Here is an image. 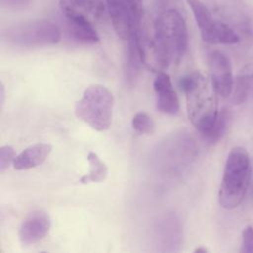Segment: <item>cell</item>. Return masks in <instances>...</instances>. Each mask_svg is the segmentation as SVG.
<instances>
[{
	"label": "cell",
	"instance_id": "6da1fadb",
	"mask_svg": "<svg viewBox=\"0 0 253 253\" xmlns=\"http://www.w3.org/2000/svg\"><path fill=\"white\" fill-rule=\"evenodd\" d=\"M179 87L186 95L188 117L201 132L208 133L218 116L217 92L209 78L200 72H191L179 80Z\"/></svg>",
	"mask_w": 253,
	"mask_h": 253
},
{
	"label": "cell",
	"instance_id": "7a4b0ae2",
	"mask_svg": "<svg viewBox=\"0 0 253 253\" xmlns=\"http://www.w3.org/2000/svg\"><path fill=\"white\" fill-rule=\"evenodd\" d=\"M251 166L247 150L233 147L225 161L218 192V202L226 210L237 208L243 201L250 182Z\"/></svg>",
	"mask_w": 253,
	"mask_h": 253
},
{
	"label": "cell",
	"instance_id": "3957f363",
	"mask_svg": "<svg viewBox=\"0 0 253 253\" xmlns=\"http://www.w3.org/2000/svg\"><path fill=\"white\" fill-rule=\"evenodd\" d=\"M153 40L170 64L179 62L188 47V30L182 15L174 9L162 12L154 24Z\"/></svg>",
	"mask_w": 253,
	"mask_h": 253
},
{
	"label": "cell",
	"instance_id": "277c9868",
	"mask_svg": "<svg viewBox=\"0 0 253 253\" xmlns=\"http://www.w3.org/2000/svg\"><path fill=\"white\" fill-rule=\"evenodd\" d=\"M115 99L112 92L101 84L88 86L76 102V117L93 129L104 131L111 126Z\"/></svg>",
	"mask_w": 253,
	"mask_h": 253
},
{
	"label": "cell",
	"instance_id": "5b68a950",
	"mask_svg": "<svg viewBox=\"0 0 253 253\" xmlns=\"http://www.w3.org/2000/svg\"><path fill=\"white\" fill-rule=\"evenodd\" d=\"M2 38L13 46L33 48L57 43L61 39V32L52 22L33 20L6 28L2 33Z\"/></svg>",
	"mask_w": 253,
	"mask_h": 253
},
{
	"label": "cell",
	"instance_id": "8992f818",
	"mask_svg": "<svg viewBox=\"0 0 253 253\" xmlns=\"http://www.w3.org/2000/svg\"><path fill=\"white\" fill-rule=\"evenodd\" d=\"M106 7L119 38L128 42L141 34L142 0H106Z\"/></svg>",
	"mask_w": 253,
	"mask_h": 253
},
{
	"label": "cell",
	"instance_id": "52a82bcc",
	"mask_svg": "<svg viewBox=\"0 0 253 253\" xmlns=\"http://www.w3.org/2000/svg\"><path fill=\"white\" fill-rule=\"evenodd\" d=\"M204 42L210 44H234L239 42L238 35L225 23L214 19L201 0H186Z\"/></svg>",
	"mask_w": 253,
	"mask_h": 253
},
{
	"label": "cell",
	"instance_id": "ba28073f",
	"mask_svg": "<svg viewBox=\"0 0 253 253\" xmlns=\"http://www.w3.org/2000/svg\"><path fill=\"white\" fill-rule=\"evenodd\" d=\"M208 63L211 81L217 94L223 98L231 95L234 81L229 58L223 52L213 50L209 53Z\"/></svg>",
	"mask_w": 253,
	"mask_h": 253
},
{
	"label": "cell",
	"instance_id": "9c48e42d",
	"mask_svg": "<svg viewBox=\"0 0 253 253\" xmlns=\"http://www.w3.org/2000/svg\"><path fill=\"white\" fill-rule=\"evenodd\" d=\"M51 221L49 215L43 211L31 212L19 229V239L25 245L37 243L43 239L50 229Z\"/></svg>",
	"mask_w": 253,
	"mask_h": 253
},
{
	"label": "cell",
	"instance_id": "30bf717a",
	"mask_svg": "<svg viewBox=\"0 0 253 253\" xmlns=\"http://www.w3.org/2000/svg\"><path fill=\"white\" fill-rule=\"evenodd\" d=\"M153 89L157 110L165 115H176L180 110V103L170 76L163 71L158 72L153 81Z\"/></svg>",
	"mask_w": 253,
	"mask_h": 253
},
{
	"label": "cell",
	"instance_id": "8fae6325",
	"mask_svg": "<svg viewBox=\"0 0 253 253\" xmlns=\"http://www.w3.org/2000/svg\"><path fill=\"white\" fill-rule=\"evenodd\" d=\"M69 35L77 42L94 44L99 42V35L87 16L77 12H62Z\"/></svg>",
	"mask_w": 253,
	"mask_h": 253
},
{
	"label": "cell",
	"instance_id": "7c38bea8",
	"mask_svg": "<svg viewBox=\"0 0 253 253\" xmlns=\"http://www.w3.org/2000/svg\"><path fill=\"white\" fill-rule=\"evenodd\" d=\"M52 150V146L48 143H35L28 146L18 155L13 163L16 170H29L42 164Z\"/></svg>",
	"mask_w": 253,
	"mask_h": 253
},
{
	"label": "cell",
	"instance_id": "4fadbf2b",
	"mask_svg": "<svg viewBox=\"0 0 253 253\" xmlns=\"http://www.w3.org/2000/svg\"><path fill=\"white\" fill-rule=\"evenodd\" d=\"M61 12H77L87 16L91 20L100 19L106 7L104 0H60Z\"/></svg>",
	"mask_w": 253,
	"mask_h": 253
},
{
	"label": "cell",
	"instance_id": "5bb4252c",
	"mask_svg": "<svg viewBox=\"0 0 253 253\" xmlns=\"http://www.w3.org/2000/svg\"><path fill=\"white\" fill-rule=\"evenodd\" d=\"M139 36L127 42L125 73H126V80L127 81V84L129 86H132L133 84H135V81L137 80L140 73V67L143 65L140 49H139V42H138Z\"/></svg>",
	"mask_w": 253,
	"mask_h": 253
},
{
	"label": "cell",
	"instance_id": "9a60e30c",
	"mask_svg": "<svg viewBox=\"0 0 253 253\" xmlns=\"http://www.w3.org/2000/svg\"><path fill=\"white\" fill-rule=\"evenodd\" d=\"M249 99L253 100V66L243 70L236 77L232 90L234 104H242Z\"/></svg>",
	"mask_w": 253,
	"mask_h": 253
},
{
	"label": "cell",
	"instance_id": "2e32d148",
	"mask_svg": "<svg viewBox=\"0 0 253 253\" xmlns=\"http://www.w3.org/2000/svg\"><path fill=\"white\" fill-rule=\"evenodd\" d=\"M89 162V172L83 175L80 179L82 184L88 183H100L104 181L108 175L109 169L104 161L100 159L97 153L90 151L87 156Z\"/></svg>",
	"mask_w": 253,
	"mask_h": 253
},
{
	"label": "cell",
	"instance_id": "e0dca14e",
	"mask_svg": "<svg viewBox=\"0 0 253 253\" xmlns=\"http://www.w3.org/2000/svg\"><path fill=\"white\" fill-rule=\"evenodd\" d=\"M230 119H231V115L229 110L222 109L221 111H219L217 119L213 126L211 127V129L208 133L203 135L206 141L210 144H214L218 142L226 132V129L230 123Z\"/></svg>",
	"mask_w": 253,
	"mask_h": 253
},
{
	"label": "cell",
	"instance_id": "ac0fdd59",
	"mask_svg": "<svg viewBox=\"0 0 253 253\" xmlns=\"http://www.w3.org/2000/svg\"><path fill=\"white\" fill-rule=\"evenodd\" d=\"M131 126L139 134H152L155 129L154 121L145 112L136 113L132 118Z\"/></svg>",
	"mask_w": 253,
	"mask_h": 253
},
{
	"label": "cell",
	"instance_id": "d6986e66",
	"mask_svg": "<svg viewBox=\"0 0 253 253\" xmlns=\"http://www.w3.org/2000/svg\"><path fill=\"white\" fill-rule=\"evenodd\" d=\"M16 158L15 150L10 145L0 147V173H4Z\"/></svg>",
	"mask_w": 253,
	"mask_h": 253
},
{
	"label": "cell",
	"instance_id": "ffe728a7",
	"mask_svg": "<svg viewBox=\"0 0 253 253\" xmlns=\"http://www.w3.org/2000/svg\"><path fill=\"white\" fill-rule=\"evenodd\" d=\"M241 252L253 253V228L246 226L242 231V247Z\"/></svg>",
	"mask_w": 253,
	"mask_h": 253
},
{
	"label": "cell",
	"instance_id": "44dd1931",
	"mask_svg": "<svg viewBox=\"0 0 253 253\" xmlns=\"http://www.w3.org/2000/svg\"><path fill=\"white\" fill-rule=\"evenodd\" d=\"M31 0H0L1 5L7 9L21 10L30 5Z\"/></svg>",
	"mask_w": 253,
	"mask_h": 253
},
{
	"label": "cell",
	"instance_id": "7402d4cb",
	"mask_svg": "<svg viewBox=\"0 0 253 253\" xmlns=\"http://www.w3.org/2000/svg\"><path fill=\"white\" fill-rule=\"evenodd\" d=\"M4 99H5L4 86H3V84L1 83V86H0V103H1V106H3V104H4Z\"/></svg>",
	"mask_w": 253,
	"mask_h": 253
},
{
	"label": "cell",
	"instance_id": "603a6c76",
	"mask_svg": "<svg viewBox=\"0 0 253 253\" xmlns=\"http://www.w3.org/2000/svg\"><path fill=\"white\" fill-rule=\"evenodd\" d=\"M208 250L206 249V248H204V247H199V248H197L196 250H195V252H198V253H200V252H202V253H206Z\"/></svg>",
	"mask_w": 253,
	"mask_h": 253
}]
</instances>
